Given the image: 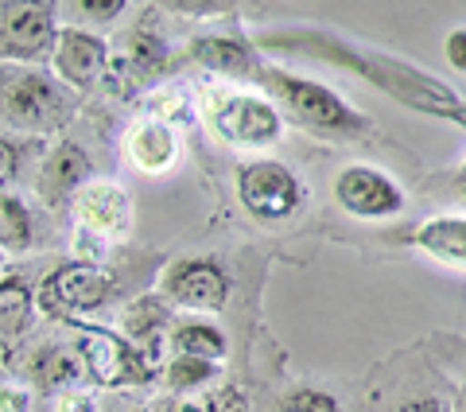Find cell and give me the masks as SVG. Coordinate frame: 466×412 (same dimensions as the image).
<instances>
[{
    "label": "cell",
    "instance_id": "obj_1",
    "mask_svg": "<svg viewBox=\"0 0 466 412\" xmlns=\"http://www.w3.org/2000/svg\"><path fill=\"white\" fill-rule=\"evenodd\" d=\"M70 94L32 67H5L0 70V117L20 132H55L70 121Z\"/></svg>",
    "mask_w": 466,
    "mask_h": 412
},
{
    "label": "cell",
    "instance_id": "obj_2",
    "mask_svg": "<svg viewBox=\"0 0 466 412\" xmlns=\"http://www.w3.org/2000/svg\"><path fill=\"white\" fill-rule=\"evenodd\" d=\"M238 195L241 206L265 222H280V218L296 214L303 202V183L291 175V168H284L280 160H257V164H245L238 175Z\"/></svg>",
    "mask_w": 466,
    "mask_h": 412
},
{
    "label": "cell",
    "instance_id": "obj_3",
    "mask_svg": "<svg viewBox=\"0 0 466 412\" xmlns=\"http://www.w3.org/2000/svg\"><path fill=\"white\" fill-rule=\"evenodd\" d=\"M75 343H78V355L86 358V366H90V377L101 381V386H137V381L148 374L144 370L140 350H133L121 335H113V331L78 323Z\"/></svg>",
    "mask_w": 466,
    "mask_h": 412
},
{
    "label": "cell",
    "instance_id": "obj_4",
    "mask_svg": "<svg viewBox=\"0 0 466 412\" xmlns=\"http://www.w3.org/2000/svg\"><path fill=\"white\" fill-rule=\"evenodd\" d=\"M113 281L106 273L90 269V264H63L58 273H51L47 281L39 284V307L47 315H78L90 312L101 300L109 296Z\"/></svg>",
    "mask_w": 466,
    "mask_h": 412
},
{
    "label": "cell",
    "instance_id": "obj_5",
    "mask_svg": "<svg viewBox=\"0 0 466 412\" xmlns=\"http://www.w3.org/2000/svg\"><path fill=\"white\" fill-rule=\"evenodd\" d=\"M58 43L51 5H0V55L39 58Z\"/></svg>",
    "mask_w": 466,
    "mask_h": 412
},
{
    "label": "cell",
    "instance_id": "obj_6",
    "mask_svg": "<svg viewBox=\"0 0 466 412\" xmlns=\"http://www.w3.org/2000/svg\"><path fill=\"white\" fill-rule=\"evenodd\" d=\"M334 199H339L350 214L358 218H385V214H397L404 206L400 187L389 180L385 171L366 168V164H350L339 183H334Z\"/></svg>",
    "mask_w": 466,
    "mask_h": 412
},
{
    "label": "cell",
    "instance_id": "obj_7",
    "mask_svg": "<svg viewBox=\"0 0 466 412\" xmlns=\"http://www.w3.org/2000/svg\"><path fill=\"white\" fill-rule=\"evenodd\" d=\"M214 125L229 144H238V149H260V144H272L280 137V113H276L268 101L249 98V94L226 98L214 113Z\"/></svg>",
    "mask_w": 466,
    "mask_h": 412
},
{
    "label": "cell",
    "instance_id": "obj_8",
    "mask_svg": "<svg viewBox=\"0 0 466 412\" xmlns=\"http://www.w3.org/2000/svg\"><path fill=\"white\" fill-rule=\"evenodd\" d=\"M272 94L284 101V106L308 121L315 129H354V113H350L339 98H334L327 86L308 82V78H288V75H276L272 78Z\"/></svg>",
    "mask_w": 466,
    "mask_h": 412
},
{
    "label": "cell",
    "instance_id": "obj_9",
    "mask_svg": "<svg viewBox=\"0 0 466 412\" xmlns=\"http://www.w3.org/2000/svg\"><path fill=\"white\" fill-rule=\"evenodd\" d=\"M226 273L210 261H187L167 273V296L183 307H195V312H218L226 304Z\"/></svg>",
    "mask_w": 466,
    "mask_h": 412
},
{
    "label": "cell",
    "instance_id": "obj_10",
    "mask_svg": "<svg viewBox=\"0 0 466 412\" xmlns=\"http://www.w3.org/2000/svg\"><path fill=\"white\" fill-rule=\"evenodd\" d=\"M109 51L106 43L86 36V32H63L55 43V75L70 82L75 90H90V86L106 75Z\"/></svg>",
    "mask_w": 466,
    "mask_h": 412
},
{
    "label": "cell",
    "instance_id": "obj_11",
    "mask_svg": "<svg viewBox=\"0 0 466 412\" xmlns=\"http://www.w3.org/2000/svg\"><path fill=\"white\" fill-rule=\"evenodd\" d=\"M78 218L86 230L101 233V238H121L133 222V206L116 183H86L78 191Z\"/></svg>",
    "mask_w": 466,
    "mask_h": 412
},
{
    "label": "cell",
    "instance_id": "obj_12",
    "mask_svg": "<svg viewBox=\"0 0 466 412\" xmlns=\"http://www.w3.org/2000/svg\"><path fill=\"white\" fill-rule=\"evenodd\" d=\"M128 156H133V164L148 175H159L175 164V156H179V140H175V132L164 125V121H144L128 132Z\"/></svg>",
    "mask_w": 466,
    "mask_h": 412
},
{
    "label": "cell",
    "instance_id": "obj_13",
    "mask_svg": "<svg viewBox=\"0 0 466 412\" xmlns=\"http://www.w3.org/2000/svg\"><path fill=\"white\" fill-rule=\"evenodd\" d=\"M420 249L447 264H462L466 269V218H431L416 233Z\"/></svg>",
    "mask_w": 466,
    "mask_h": 412
},
{
    "label": "cell",
    "instance_id": "obj_14",
    "mask_svg": "<svg viewBox=\"0 0 466 412\" xmlns=\"http://www.w3.org/2000/svg\"><path fill=\"white\" fill-rule=\"evenodd\" d=\"M90 175V160H86L78 149H58L51 160H47V168H43V195H51V199H63L70 195V191H78V183Z\"/></svg>",
    "mask_w": 466,
    "mask_h": 412
},
{
    "label": "cell",
    "instance_id": "obj_15",
    "mask_svg": "<svg viewBox=\"0 0 466 412\" xmlns=\"http://www.w3.org/2000/svg\"><path fill=\"white\" fill-rule=\"evenodd\" d=\"M86 374H90V366H86V358L78 355V350L58 346V350H51V355L43 358V366H39V386L58 389V393H70V389H78V381H82Z\"/></svg>",
    "mask_w": 466,
    "mask_h": 412
},
{
    "label": "cell",
    "instance_id": "obj_16",
    "mask_svg": "<svg viewBox=\"0 0 466 412\" xmlns=\"http://www.w3.org/2000/svg\"><path fill=\"white\" fill-rule=\"evenodd\" d=\"M171 346L179 358H198V362H218L226 355V338L214 327H179L171 335Z\"/></svg>",
    "mask_w": 466,
    "mask_h": 412
},
{
    "label": "cell",
    "instance_id": "obj_17",
    "mask_svg": "<svg viewBox=\"0 0 466 412\" xmlns=\"http://www.w3.org/2000/svg\"><path fill=\"white\" fill-rule=\"evenodd\" d=\"M32 319V296L20 281H0V338H16Z\"/></svg>",
    "mask_w": 466,
    "mask_h": 412
},
{
    "label": "cell",
    "instance_id": "obj_18",
    "mask_svg": "<svg viewBox=\"0 0 466 412\" xmlns=\"http://www.w3.org/2000/svg\"><path fill=\"white\" fill-rule=\"evenodd\" d=\"M27 238H32V226L20 202L0 199V249H27Z\"/></svg>",
    "mask_w": 466,
    "mask_h": 412
},
{
    "label": "cell",
    "instance_id": "obj_19",
    "mask_svg": "<svg viewBox=\"0 0 466 412\" xmlns=\"http://www.w3.org/2000/svg\"><path fill=\"white\" fill-rule=\"evenodd\" d=\"M214 370H218L214 362H198V358H179V362H171L167 377H171V386L179 389V393H195V389H202V381H207V377H214Z\"/></svg>",
    "mask_w": 466,
    "mask_h": 412
},
{
    "label": "cell",
    "instance_id": "obj_20",
    "mask_svg": "<svg viewBox=\"0 0 466 412\" xmlns=\"http://www.w3.org/2000/svg\"><path fill=\"white\" fill-rule=\"evenodd\" d=\"M198 58L222 67V70H245V51L238 43H226V39H210V43H198Z\"/></svg>",
    "mask_w": 466,
    "mask_h": 412
},
{
    "label": "cell",
    "instance_id": "obj_21",
    "mask_svg": "<svg viewBox=\"0 0 466 412\" xmlns=\"http://www.w3.org/2000/svg\"><path fill=\"white\" fill-rule=\"evenodd\" d=\"M55 412H97V397H94V393H86V389L58 393Z\"/></svg>",
    "mask_w": 466,
    "mask_h": 412
},
{
    "label": "cell",
    "instance_id": "obj_22",
    "mask_svg": "<svg viewBox=\"0 0 466 412\" xmlns=\"http://www.w3.org/2000/svg\"><path fill=\"white\" fill-rule=\"evenodd\" d=\"M288 405H296V408H303V412H339V405H334L327 393H315V389H308V393H296Z\"/></svg>",
    "mask_w": 466,
    "mask_h": 412
},
{
    "label": "cell",
    "instance_id": "obj_23",
    "mask_svg": "<svg viewBox=\"0 0 466 412\" xmlns=\"http://www.w3.org/2000/svg\"><path fill=\"white\" fill-rule=\"evenodd\" d=\"M32 408V393L20 386H0V412H27Z\"/></svg>",
    "mask_w": 466,
    "mask_h": 412
},
{
    "label": "cell",
    "instance_id": "obj_24",
    "mask_svg": "<svg viewBox=\"0 0 466 412\" xmlns=\"http://www.w3.org/2000/svg\"><path fill=\"white\" fill-rule=\"evenodd\" d=\"M443 47H447V63L466 75V27H455V32L447 36Z\"/></svg>",
    "mask_w": 466,
    "mask_h": 412
},
{
    "label": "cell",
    "instance_id": "obj_25",
    "mask_svg": "<svg viewBox=\"0 0 466 412\" xmlns=\"http://www.w3.org/2000/svg\"><path fill=\"white\" fill-rule=\"evenodd\" d=\"M125 5L121 0H101V5H90V0H82V5H75V12L78 16H101V20H109V16H116Z\"/></svg>",
    "mask_w": 466,
    "mask_h": 412
},
{
    "label": "cell",
    "instance_id": "obj_26",
    "mask_svg": "<svg viewBox=\"0 0 466 412\" xmlns=\"http://www.w3.org/2000/svg\"><path fill=\"white\" fill-rule=\"evenodd\" d=\"M12 171H16V156H12L8 144H0V187L12 180Z\"/></svg>",
    "mask_w": 466,
    "mask_h": 412
},
{
    "label": "cell",
    "instance_id": "obj_27",
    "mask_svg": "<svg viewBox=\"0 0 466 412\" xmlns=\"http://www.w3.org/2000/svg\"><path fill=\"white\" fill-rule=\"evenodd\" d=\"M397 412H443L435 401H412V405H400Z\"/></svg>",
    "mask_w": 466,
    "mask_h": 412
},
{
    "label": "cell",
    "instance_id": "obj_28",
    "mask_svg": "<svg viewBox=\"0 0 466 412\" xmlns=\"http://www.w3.org/2000/svg\"><path fill=\"white\" fill-rule=\"evenodd\" d=\"M5 264H8V253H5V249H0V273H5Z\"/></svg>",
    "mask_w": 466,
    "mask_h": 412
},
{
    "label": "cell",
    "instance_id": "obj_29",
    "mask_svg": "<svg viewBox=\"0 0 466 412\" xmlns=\"http://www.w3.org/2000/svg\"><path fill=\"white\" fill-rule=\"evenodd\" d=\"M284 412H303V408H296V405H288V408H284Z\"/></svg>",
    "mask_w": 466,
    "mask_h": 412
},
{
    "label": "cell",
    "instance_id": "obj_30",
    "mask_svg": "<svg viewBox=\"0 0 466 412\" xmlns=\"http://www.w3.org/2000/svg\"><path fill=\"white\" fill-rule=\"evenodd\" d=\"M462 175H466V168H462Z\"/></svg>",
    "mask_w": 466,
    "mask_h": 412
},
{
    "label": "cell",
    "instance_id": "obj_31",
    "mask_svg": "<svg viewBox=\"0 0 466 412\" xmlns=\"http://www.w3.org/2000/svg\"><path fill=\"white\" fill-rule=\"evenodd\" d=\"M0 386H5V381H0Z\"/></svg>",
    "mask_w": 466,
    "mask_h": 412
}]
</instances>
